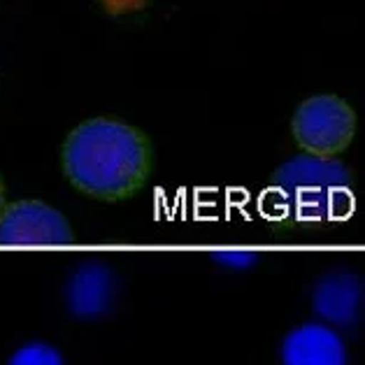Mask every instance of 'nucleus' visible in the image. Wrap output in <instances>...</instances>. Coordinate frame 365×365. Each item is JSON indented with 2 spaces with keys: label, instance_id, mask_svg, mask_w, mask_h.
<instances>
[{
  "label": "nucleus",
  "instance_id": "nucleus-1",
  "mask_svg": "<svg viewBox=\"0 0 365 365\" xmlns=\"http://www.w3.org/2000/svg\"><path fill=\"white\" fill-rule=\"evenodd\" d=\"M63 170L75 189L103 200L128 198L149 175V145L128 123L91 119L66 140Z\"/></svg>",
  "mask_w": 365,
  "mask_h": 365
},
{
  "label": "nucleus",
  "instance_id": "nucleus-2",
  "mask_svg": "<svg viewBox=\"0 0 365 365\" xmlns=\"http://www.w3.org/2000/svg\"><path fill=\"white\" fill-rule=\"evenodd\" d=\"M270 198L274 215L296 226L333 224L354 210L351 175L342 163L305 154L274 173Z\"/></svg>",
  "mask_w": 365,
  "mask_h": 365
},
{
  "label": "nucleus",
  "instance_id": "nucleus-3",
  "mask_svg": "<svg viewBox=\"0 0 365 365\" xmlns=\"http://www.w3.org/2000/svg\"><path fill=\"white\" fill-rule=\"evenodd\" d=\"M354 110L335 96L307 98L293 114V138L312 156L331 158L340 154L354 138Z\"/></svg>",
  "mask_w": 365,
  "mask_h": 365
},
{
  "label": "nucleus",
  "instance_id": "nucleus-4",
  "mask_svg": "<svg viewBox=\"0 0 365 365\" xmlns=\"http://www.w3.org/2000/svg\"><path fill=\"white\" fill-rule=\"evenodd\" d=\"M73 242L68 219L47 202L21 200L0 215L3 247H63Z\"/></svg>",
  "mask_w": 365,
  "mask_h": 365
},
{
  "label": "nucleus",
  "instance_id": "nucleus-5",
  "mask_svg": "<svg viewBox=\"0 0 365 365\" xmlns=\"http://www.w3.org/2000/svg\"><path fill=\"white\" fill-rule=\"evenodd\" d=\"M117 298V277L103 261H86L68 277L66 305L77 319L105 317Z\"/></svg>",
  "mask_w": 365,
  "mask_h": 365
},
{
  "label": "nucleus",
  "instance_id": "nucleus-6",
  "mask_svg": "<svg viewBox=\"0 0 365 365\" xmlns=\"http://www.w3.org/2000/svg\"><path fill=\"white\" fill-rule=\"evenodd\" d=\"M312 307L326 324L354 328L363 309V282L354 272H328L314 284Z\"/></svg>",
  "mask_w": 365,
  "mask_h": 365
},
{
  "label": "nucleus",
  "instance_id": "nucleus-7",
  "mask_svg": "<svg viewBox=\"0 0 365 365\" xmlns=\"http://www.w3.org/2000/svg\"><path fill=\"white\" fill-rule=\"evenodd\" d=\"M282 365H346V344L328 324H302L284 337Z\"/></svg>",
  "mask_w": 365,
  "mask_h": 365
},
{
  "label": "nucleus",
  "instance_id": "nucleus-8",
  "mask_svg": "<svg viewBox=\"0 0 365 365\" xmlns=\"http://www.w3.org/2000/svg\"><path fill=\"white\" fill-rule=\"evenodd\" d=\"M7 365H66V363L56 346H51L47 342H29L10 356Z\"/></svg>",
  "mask_w": 365,
  "mask_h": 365
},
{
  "label": "nucleus",
  "instance_id": "nucleus-9",
  "mask_svg": "<svg viewBox=\"0 0 365 365\" xmlns=\"http://www.w3.org/2000/svg\"><path fill=\"white\" fill-rule=\"evenodd\" d=\"M217 263L226 265V268H233V270H245V268H252V265L258 261V254L254 252H217L212 254Z\"/></svg>",
  "mask_w": 365,
  "mask_h": 365
},
{
  "label": "nucleus",
  "instance_id": "nucleus-10",
  "mask_svg": "<svg viewBox=\"0 0 365 365\" xmlns=\"http://www.w3.org/2000/svg\"><path fill=\"white\" fill-rule=\"evenodd\" d=\"M5 210V193H3V184H0V215H3Z\"/></svg>",
  "mask_w": 365,
  "mask_h": 365
}]
</instances>
